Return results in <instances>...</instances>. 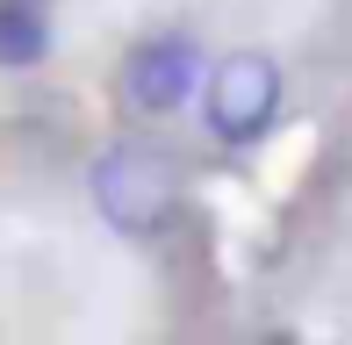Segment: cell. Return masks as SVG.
<instances>
[{
	"mask_svg": "<svg viewBox=\"0 0 352 345\" xmlns=\"http://www.w3.org/2000/svg\"><path fill=\"white\" fill-rule=\"evenodd\" d=\"M94 201H101V216L116 230L158 238V230L173 223V209H180V172L151 144H108L101 159H94Z\"/></svg>",
	"mask_w": 352,
	"mask_h": 345,
	"instance_id": "cell-1",
	"label": "cell"
},
{
	"mask_svg": "<svg viewBox=\"0 0 352 345\" xmlns=\"http://www.w3.org/2000/svg\"><path fill=\"white\" fill-rule=\"evenodd\" d=\"M280 108V65L266 51H230L209 80V130L223 144H259Z\"/></svg>",
	"mask_w": 352,
	"mask_h": 345,
	"instance_id": "cell-2",
	"label": "cell"
},
{
	"mask_svg": "<svg viewBox=\"0 0 352 345\" xmlns=\"http://www.w3.org/2000/svg\"><path fill=\"white\" fill-rule=\"evenodd\" d=\"M195 43L187 36H151L130 51V65H122V93H130L137 108H151V115H166V108H180L187 93H195Z\"/></svg>",
	"mask_w": 352,
	"mask_h": 345,
	"instance_id": "cell-3",
	"label": "cell"
},
{
	"mask_svg": "<svg viewBox=\"0 0 352 345\" xmlns=\"http://www.w3.org/2000/svg\"><path fill=\"white\" fill-rule=\"evenodd\" d=\"M43 58V14L29 0H0V65H36Z\"/></svg>",
	"mask_w": 352,
	"mask_h": 345,
	"instance_id": "cell-4",
	"label": "cell"
}]
</instances>
